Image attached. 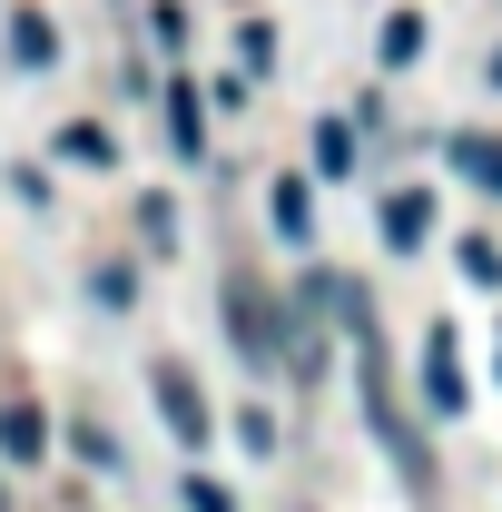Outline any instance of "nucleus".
<instances>
[{"label":"nucleus","mask_w":502,"mask_h":512,"mask_svg":"<svg viewBox=\"0 0 502 512\" xmlns=\"http://www.w3.org/2000/svg\"><path fill=\"white\" fill-rule=\"evenodd\" d=\"M158 404H168V424H178V444H207V394H197L178 365H158Z\"/></svg>","instance_id":"obj_2"},{"label":"nucleus","mask_w":502,"mask_h":512,"mask_svg":"<svg viewBox=\"0 0 502 512\" xmlns=\"http://www.w3.org/2000/svg\"><path fill=\"white\" fill-rule=\"evenodd\" d=\"M424 227H434V207H424V197H394V207H384V237H394V247H414Z\"/></svg>","instance_id":"obj_3"},{"label":"nucleus","mask_w":502,"mask_h":512,"mask_svg":"<svg viewBox=\"0 0 502 512\" xmlns=\"http://www.w3.org/2000/svg\"><path fill=\"white\" fill-rule=\"evenodd\" d=\"M188 512H237V503H227L217 483H188Z\"/></svg>","instance_id":"obj_8"},{"label":"nucleus","mask_w":502,"mask_h":512,"mask_svg":"<svg viewBox=\"0 0 502 512\" xmlns=\"http://www.w3.org/2000/svg\"><path fill=\"white\" fill-rule=\"evenodd\" d=\"M453 158H463V168H473V178H483V188H502V138H463V148H453Z\"/></svg>","instance_id":"obj_4"},{"label":"nucleus","mask_w":502,"mask_h":512,"mask_svg":"<svg viewBox=\"0 0 502 512\" xmlns=\"http://www.w3.org/2000/svg\"><path fill=\"white\" fill-rule=\"evenodd\" d=\"M227 325H237V345H247L256 365H286V335H276V316H266V296H256L247 276L227 286Z\"/></svg>","instance_id":"obj_1"},{"label":"nucleus","mask_w":502,"mask_h":512,"mask_svg":"<svg viewBox=\"0 0 502 512\" xmlns=\"http://www.w3.org/2000/svg\"><path fill=\"white\" fill-rule=\"evenodd\" d=\"M20 60H30V69L50 60V20H40V10H20Z\"/></svg>","instance_id":"obj_7"},{"label":"nucleus","mask_w":502,"mask_h":512,"mask_svg":"<svg viewBox=\"0 0 502 512\" xmlns=\"http://www.w3.org/2000/svg\"><path fill=\"white\" fill-rule=\"evenodd\" d=\"M414 50H424V20H414V10H404V20H384V60L404 69V60H414Z\"/></svg>","instance_id":"obj_5"},{"label":"nucleus","mask_w":502,"mask_h":512,"mask_svg":"<svg viewBox=\"0 0 502 512\" xmlns=\"http://www.w3.org/2000/svg\"><path fill=\"white\" fill-rule=\"evenodd\" d=\"M0 444H10V453H40V414H30V404H10V414H0Z\"/></svg>","instance_id":"obj_6"}]
</instances>
